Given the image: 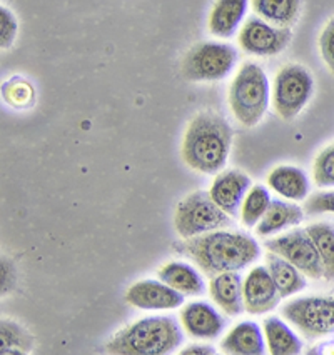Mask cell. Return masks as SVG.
Masks as SVG:
<instances>
[{
    "instance_id": "6da1fadb",
    "label": "cell",
    "mask_w": 334,
    "mask_h": 355,
    "mask_svg": "<svg viewBox=\"0 0 334 355\" xmlns=\"http://www.w3.org/2000/svg\"><path fill=\"white\" fill-rule=\"evenodd\" d=\"M183 250L209 277L222 272L242 270L261 254L258 242L251 235L228 230H214L187 239Z\"/></svg>"
},
{
    "instance_id": "7a4b0ae2",
    "label": "cell",
    "mask_w": 334,
    "mask_h": 355,
    "mask_svg": "<svg viewBox=\"0 0 334 355\" xmlns=\"http://www.w3.org/2000/svg\"><path fill=\"white\" fill-rule=\"evenodd\" d=\"M233 129L224 117L201 112L189 122L183 140V159L201 173H219L228 164Z\"/></svg>"
},
{
    "instance_id": "3957f363",
    "label": "cell",
    "mask_w": 334,
    "mask_h": 355,
    "mask_svg": "<svg viewBox=\"0 0 334 355\" xmlns=\"http://www.w3.org/2000/svg\"><path fill=\"white\" fill-rule=\"evenodd\" d=\"M183 342L179 324L174 317H146L117 332L107 344V352L119 355L171 354Z\"/></svg>"
},
{
    "instance_id": "277c9868",
    "label": "cell",
    "mask_w": 334,
    "mask_h": 355,
    "mask_svg": "<svg viewBox=\"0 0 334 355\" xmlns=\"http://www.w3.org/2000/svg\"><path fill=\"white\" fill-rule=\"evenodd\" d=\"M269 98L266 72L256 62H246L229 87V107L234 117L244 127L258 125L269 109Z\"/></svg>"
},
{
    "instance_id": "5b68a950",
    "label": "cell",
    "mask_w": 334,
    "mask_h": 355,
    "mask_svg": "<svg viewBox=\"0 0 334 355\" xmlns=\"http://www.w3.org/2000/svg\"><path fill=\"white\" fill-rule=\"evenodd\" d=\"M233 224L229 214H226L216 202L211 193L197 191L189 193L185 199L177 205L174 225L177 234L183 239H192L214 230L224 229Z\"/></svg>"
},
{
    "instance_id": "8992f818",
    "label": "cell",
    "mask_w": 334,
    "mask_h": 355,
    "mask_svg": "<svg viewBox=\"0 0 334 355\" xmlns=\"http://www.w3.org/2000/svg\"><path fill=\"white\" fill-rule=\"evenodd\" d=\"M237 52L233 45L203 42L189 49L181 62V73L191 82H217L236 67Z\"/></svg>"
},
{
    "instance_id": "52a82bcc",
    "label": "cell",
    "mask_w": 334,
    "mask_h": 355,
    "mask_svg": "<svg viewBox=\"0 0 334 355\" xmlns=\"http://www.w3.org/2000/svg\"><path fill=\"white\" fill-rule=\"evenodd\" d=\"M315 92V80L306 67L299 64H290L276 73L273 85V105L276 114L284 121H291L301 110Z\"/></svg>"
},
{
    "instance_id": "ba28073f",
    "label": "cell",
    "mask_w": 334,
    "mask_h": 355,
    "mask_svg": "<svg viewBox=\"0 0 334 355\" xmlns=\"http://www.w3.org/2000/svg\"><path fill=\"white\" fill-rule=\"evenodd\" d=\"M281 312L308 338H319L334 332L333 297H303L284 305Z\"/></svg>"
},
{
    "instance_id": "9c48e42d",
    "label": "cell",
    "mask_w": 334,
    "mask_h": 355,
    "mask_svg": "<svg viewBox=\"0 0 334 355\" xmlns=\"http://www.w3.org/2000/svg\"><path fill=\"white\" fill-rule=\"evenodd\" d=\"M264 245L269 252L281 255L292 266L298 267L306 277H324L323 260H321L316 243L308 234V230H294V232L276 237L273 241H267Z\"/></svg>"
},
{
    "instance_id": "30bf717a",
    "label": "cell",
    "mask_w": 334,
    "mask_h": 355,
    "mask_svg": "<svg viewBox=\"0 0 334 355\" xmlns=\"http://www.w3.org/2000/svg\"><path fill=\"white\" fill-rule=\"evenodd\" d=\"M292 39L290 27H278L261 17H251L241 27L237 42L251 55L274 57L287 47Z\"/></svg>"
},
{
    "instance_id": "8fae6325",
    "label": "cell",
    "mask_w": 334,
    "mask_h": 355,
    "mask_svg": "<svg viewBox=\"0 0 334 355\" xmlns=\"http://www.w3.org/2000/svg\"><path fill=\"white\" fill-rule=\"evenodd\" d=\"M126 302L142 311H172L184 304V295L162 280L147 279L129 287Z\"/></svg>"
},
{
    "instance_id": "7c38bea8",
    "label": "cell",
    "mask_w": 334,
    "mask_h": 355,
    "mask_svg": "<svg viewBox=\"0 0 334 355\" xmlns=\"http://www.w3.org/2000/svg\"><path fill=\"white\" fill-rule=\"evenodd\" d=\"M242 287H244L246 312L254 315L271 312L283 299L267 267H254L247 274Z\"/></svg>"
},
{
    "instance_id": "4fadbf2b",
    "label": "cell",
    "mask_w": 334,
    "mask_h": 355,
    "mask_svg": "<svg viewBox=\"0 0 334 355\" xmlns=\"http://www.w3.org/2000/svg\"><path fill=\"white\" fill-rule=\"evenodd\" d=\"M251 187H253L251 179L244 172L231 168V171H222L221 173H217L209 193H211L212 200L226 214H229L231 217H236L239 207L242 205V200H244L246 193Z\"/></svg>"
},
{
    "instance_id": "5bb4252c",
    "label": "cell",
    "mask_w": 334,
    "mask_h": 355,
    "mask_svg": "<svg viewBox=\"0 0 334 355\" xmlns=\"http://www.w3.org/2000/svg\"><path fill=\"white\" fill-rule=\"evenodd\" d=\"M181 324L185 332L194 338L214 340L221 336L224 329V320L221 319L216 309L206 302H191L181 312Z\"/></svg>"
},
{
    "instance_id": "9a60e30c",
    "label": "cell",
    "mask_w": 334,
    "mask_h": 355,
    "mask_svg": "<svg viewBox=\"0 0 334 355\" xmlns=\"http://www.w3.org/2000/svg\"><path fill=\"white\" fill-rule=\"evenodd\" d=\"M244 280L237 272H222L214 275L209 286L212 300L228 315H239L246 311L244 307Z\"/></svg>"
},
{
    "instance_id": "2e32d148",
    "label": "cell",
    "mask_w": 334,
    "mask_h": 355,
    "mask_svg": "<svg viewBox=\"0 0 334 355\" xmlns=\"http://www.w3.org/2000/svg\"><path fill=\"white\" fill-rule=\"evenodd\" d=\"M251 0H216L209 14V32L219 39H229L241 27Z\"/></svg>"
},
{
    "instance_id": "e0dca14e",
    "label": "cell",
    "mask_w": 334,
    "mask_h": 355,
    "mask_svg": "<svg viewBox=\"0 0 334 355\" xmlns=\"http://www.w3.org/2000/svg\"><path fill=\"white\" fill-rule=\"evenodd\" d=\"M221 349L222 352L233 355H261L266 352V344L258 324L241 322L229 330L221 342Z\"/></svg>"
},
{
    "instance_id": "ac0fdd59",
    "label": "cell",
    "mask_w": 334,
    "mask_h": 355,
    "mask_svg": "<svg viewBox=\"0 0 334 355\" xmlns=\"http://www.w3.org/2000/svg\"><path fill=\"white\" fill-rule=\"evenodd\" d=\"M267 185L287 200H304L309 193V180L304 171L292 165H279L267 175Z\"/></svg>"
},
{
    "instance_id": "d6986e66",
    "label": "cell",
    "mask_w": 334,
    "mask_h": 355,
    "mask_svg": "<svg viewBox=\"0 0 334 355\" xmlns=\"http://www.w3.org/2000/svg\"><path fill=\"white\" fill-rule=\"evenodd\" d=\"M304 212L294 204H287L283 200H271L269 207L264 214L259 224L256 225V234L261 237L273 235L286 227L298 225L303 222Z\"/></svg>"
},
{
    "instance_id": "ffe728a7",
    "label": "cell",
    "mask_w": 334,
    "mask_h": 355,
    "mask_svg": "<svg viewBox=\"0 0 334 355\" xmlns=\"http://www.w3.org/2000/svg\"><path fill=\"white\" fill-rule=\"evenodd\" d=\"M266 267L271 272V277H273L281 297L298 294L306 287V279H304L303 272L281 255L269 252L266 255Z\"/></svg>"
},
{
    "instance_id": "44dd1931",
    "label": "cell",
    "mask_w": 334,
    "mask_h": 355,
    "mask_svg": "<svg viewBox=\"0 0 334 355\" xmlns=\"http://www.w3.org/2000/svg\"><path fill=\"white\" fill-rule=\"evenodd\" d=\"M158 275L162 282H166L167 286L176 288L183 295H203L206 291L203 277L197 274V270L194 267L187 266V263H166L159 270Z\"/></svg>"
},
{
    "instance_id": "7402d4cb",
    "label": "cell",
    "mask_w": 334,
    "mask_h": 355,
    "mask_svg": "<svg viewBox=\"0 0 334 355\" xmlns=\"http://www.w3.org/2000/svg\"><path fill=\"white\" fill-rule=\"evenodd\" d=\"M254 14L278 27H291L299 17L301 0H251Z\"/></svg>"
},
{
    "instance_id": "603a6c76",
    "label": "cell",
    "mask_w": 334,
    "mask_h": 355,
    "mask_svg": "<svg viewBox=\"0 0 334 355\" xmlns=\"http://www.w3.org/2000/svg\"><path fill=\"white\" fill-rule=\"evenodd\" d=\"M264 337L273 355H296L303 347L296 334L278 317H267L264 320Z\"/></svg>"
},
{
    "instance_id": "cb8c5ba5",
    "label": "cell",
    "mask_w": 334,
    "mask_h": 355,
    "mask_svg": "<svg viewBox=\"0 0 334 355\" xmlns=\"http://www.w3.org/2000/svg\"><path fill=\"white\" fill-rule=\"evenodd\" d=\"M308 234L316 243L324 266V279L334 282V227L331 224H312L308 227Z\"/></svg>"
},
{
    "instance_id": "d4e9b609",
    "label": "cell",
    "mask_w": 334,
    "mask_h": 355,
    "mask_svg": "<svg viewBox=\"0 0 334 355\" xmlns=\"http://www.w3.org/2000/svg\"><path fill=\"white\" fill-rule=\"evenodd\" d=\"M271 204V196L262 185H253L246 193L241 205V220L246 227H256L259 224L267 207Z\"/></svg>"
},
{
    "instance_id": "484cf974",
    "label": "cell",
    "mask_w": 334,
    "mask_h": 355,
    "mask_svg": "<svg viewBox=\"0 0 334 355\" xmlns=\"http://www.w3.org/2000/svg\"><path fill=\"white\" fill-rule=\"evenodd\" d=\"M32 337L12 320H2V354L27 352Z\"/></svg>"
},
{
    "instance_id": "4316f807",
    "label": "cell",
    "mask_w": 334,
    "mask_h": 355,
    "mask_svg": "<svg viewBox=\"0 0 334 355\" xmlns=\"http://www.w3.org/2000/svg\"><path fill=\"white\" fill-rule=\"evenodd\" d=\"M312 177L317 187H334V144L319 152L312 164Z\"/></svg>"
},
{
    "instance_id": "83f0119b",
    "label": "cell",
    "mask_w": 334,
    "mask_h": 355,
    "mask_svg": "<svg viewBox=\"0 0 334 355\" xmlns=\"http://www.w3.org/2000/svg\"><path fill=\"white\" fill-rule=\"evenodd\" d=\"M3 92H6L3 94V96H6V101L15 107L28 105L32 102V98H34V92H32V89L28 87L27 82L19 80V78L10 82Z\"/></svg>"
},
{
    "instance_id": "f1b7e54d",
    "label": "cell",
    "mask_w": 334,
    "mask_h": 355,
    "mask_svg": "<svg viewBox=\"0 0 334 355\" xmlns=\"http://www.w3.org/2000/svg\"><path fill=\"white\" fill-rule=\"evenodd\" d=\"M319 51L324 64L331 70L334 76V19L326 24L319 37Z\"/></svg>"
},
{
    "instance_id": "f546056e",
    "label": "cell",
    "mask_w": 334,
    "mask_h": 355,
    "mask_svg": "<svg viewBox=\"0 0 334 355\" xmlns=\"http://www.w3.org/2000/svg\"><path fill=\"white\" fill-rule=\"evenodd\" d=\"M19 24L14 14L6 7L0 9V40H2V49H9L17 35Z\"/></svg>"
},
{
    "instance_id": "4dcf8cb0",
    "label": "cell",
    "mask_w": 334,
    "mask_h": 355,
    "mask_svg": "<svg viewBox=\"0 0 334 355\" xmlns=\"http://www.w3.org/2000/svg\"><path fill=\"white\" fill-rule=\"evenodd\" d=\"M308 214H334V191L319 192L306 202Z\"/></svg>"
},
{
    "instance_id": "1f68e13d",
    "label": "cell",
    "mask_w": 334,
    "mask_h": 355,
    "mask_svg": "<svg viewBox=\"0 0 334 355\" xmlns=\"http://www.w3.org/2000/svg\"><path fill=\"white\" fill-rule=\"evenodd\" d=\"M196 354L212 355V354H216V350H214L212 347H208V345H189L187 349L183 350V355H196Z\"/></svg>"
}]
</instances>
